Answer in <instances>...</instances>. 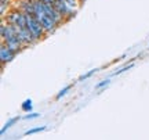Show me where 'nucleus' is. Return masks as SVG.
<instances>
[{"label": "nucleus", "mask_w": 149, "mask_h": 140, "mask_svg": "<svg viewBox=\"0 0 149 140\" xmlns=\"http://www.w3.org/2000/svg\"><path fill=\"white\" fill-rule=\"evenodd\" d=\"M70 89H72V85H69V86H65L62 90H59V92H58V94H57V98H62V97H64L66 93L69 92Z\"/></svg>", "instance_id": "9d476101"}, {"label": "nucleus", "mask_w": 149, "mask_h": 140, "mask_svg": "<svg viewBox=\"0 0 149 140\" xmlns=\"http://www.w3.org/2000/svg\"><path fill=\"white\" fill-rule=\"evenodd\" d=\"M33 4H35V17L40 21L42 27L44 28V31L48 33H51L55 31V28L58 27V24L54 21L53 18H50L48 14L44 10V6H43L42 0H33Z\"/></svg>", "instance_id": "f03ea898"}, {"label": "nucleus", "mask_w": 149, "mask_h": 140, "mask_svg": "<svg viewBox=\"0 0 149 140\" xmlns=\"http://www.w3.org/2000/svg\"><path fill=\"white\" fill-rule=\"evenodd\" d=\"M39 117H40V114L39 113H26V115H25L22 119H29V121H31V119L39 118Z\"/></svg>", "instance_id": "f8f14e48"}, {"label": "nucleus", "mask_w": 149, "mask_h": 140, "mask_svg": "<svg viewBox=\"0 0 149 140\" xmlns=\"http://www.w3.org/2000/svg\"><path fill=\"white\" fill-rule=\"evenodd\" d=\"M47 129V126L46 125H43V126H36V128H32V129H28L24 135L25 136H29V135H35V133H39V132H43V130Z\"/></svg>", "instance_id": "6e6552de"}, {"label": "nucleus", "mask_w": 149, "mask_h": 140, "mask_svg": "<svg viewBox=\"0 0 149 140\" xmlns=\"http://www.w3.org/2000/svg\"><path fill=\"white\" fill-rule=\"evenodd\" d=\"M19 117H15V118H11V119H8V121H7V124L4 125V126H3V128H1V130H0V135H4L6 132H7V130L10 129L11 126H13V125L15 124L17 121H19Z\"/></svg>", "instance_id": "423d86ee"}, {"label": "nucleus", "mask_w": 149, "mask_h": 140, "mask_svg": "<svg viewBox=\"0 0 149 140\" xmlns=\"http://www.w3.org/2000/svg\"><path fill=\"white\" fill-rule=\"evenodd\" d=\"M134 67V64H130V65H126V67H123V68H120L119 71H116L113 75H120V74H123V72H126L127 70H130V68H133Z\"/></svg>", "instance_id": "4468645a"}, {"label": "nucleus", "mask_w": 149, "mask_h": 140, "mask_svg": "<svg viewBox=\"0 0 149 140\" xmlns=\"http://www.w3.org/2000/svg\"><path fill=\"white\" fill-rule=\"evenodd\" d=\"M42 1L44 3V4L53 6V7H54V4H55V1H57V0H42Z\"/></svg>", "instance_id": "2eb2a0df"}, {"label": "nucleus", "mask_w": 149, "mask_h": 140, "mask_svg": "<svg viewBox=\"0 0 149 140\" xmlns=\"http://www.w3.org/2000/svg\"><path fill=\"white\" fill-rule=\"evenodd\" d=\"M61 1H66V0H61Z\"/></svg>", "instance_id": "f3484780"}, {"label": "nucleus", "mask_w": 149, "mask_h": 140, "mask_svg": "<svg viewBox=\"0 0 149 140\" xmlns=\"http://www.w3.org/2000/svg\"><path fill=\"white\" fill-rule=\"evenodd\" d=\"M24 14H25V13H24ZM25 17H26L28 29H29L31 35L33 36V39H35V40H39V39H42L46 31H44V28L42 27L40 21H39V20H37L35 15H32V14H25Z\"/></svg>", "instance_id": "7ed1b4c3"}, {"label": "nucleus", "mask_w": 149, "mask_h": 140, "mask_svg": "<svg viewBox=\"0 0 149 140\" xmlns=\"http://www.w3.org/2000/svg\"><path fill=\"white\" fill-rule=\"evenodd\" d=\"M15 56H17V53L14 50H11L7 44H4L1 42V46H0V60H1V64L4 65V64H7V63L13 61Z\"/></svg>", "instance_id": "20e7f679"}, {"label": "nucleus", "mask_w": 149, "mask_h": 140, "mask_svg": "<svg viewBox=\"0 0 149 140\" xmlns=\"http://www.w3.org/2000/svg\"><path fill=\"white\" fill-rule=\"evenodd\" d=\"M54 7L59 11V14L62 17H69V15H73V8L70 7L66 1H61V0H57Z\"/></svg>", "instance_id": "39448f33"}, {"label": "nucleus", "mask_w": 149, "mask_h": 140, "mask_svg": "<svg viewBox=\"0 0 149 140\" xmlns=\"http://www.w3.org/2000/svg\"><path fill=\"white\" fill-rule=\"evenodd\" d=\"M109 82H111V79H104V81L98 82V83L95 85V89H102V87L108 86V85H109Z\"/></svg>", "instance_id": "ddd939ff"}, {"label": "nucleus", "mask_w": 149, "mask_h": 140, "mask_svg": "<svg viewBox=\"0 0 149 140\" xmlns=\"http://www.w3.org/2000/svg\"><path fill=\"white\" fill-rule=\"evenodd\" d=\"M95 72H97V70H90L88 72H86V74H83V75L80 76L79 81L81 82V81H86V79H88V78H90V76L93 75V74H95Z\"/></svg>", "instance_id": "9b49d317"}, {"label": "nucleus", "mask_w": 149, "mask_h": 140, "mask_svg": "<svg viewBox=\"0 0 149 140\" xmlns=\"http://www.w3.org/2000/svg\"><path fill=\"white\" fill-rule=\"evenodd\" d=\"M21 108L25 111V113H32L33 110V101L31 100V98H26L25 101L21 104Z\"/></svg>", "instance_id": "0eeeda50"}, {"label": "nucleus", "mask_w": 149, "mask_h": 140, "mask_svg": "<svg viewBox=\"0 0 149 140\" xmlns=\"http://www.w3.org/2000/svg\"><path fill=\"white\" fill-rule=\"evenodd\" d=\"M8 4H10V0H0V13H1V15L6 14V10H7Z\"/></svg>", "instance_id": "1a4fd4ad"}, {"label": "nucleus", "mask_w": 149, "mask_h": 140, "mask_svg": "<svg viewBox=\"0 0 149 140\" xmlns=\"http://www.w3.org/2000/svg\"><path fill=\"white\" fill-rule=\"evenodd\" d=\"M66 3L73 8V7H76V4H77V0H66Z\"/></svg>", "instance_id": "dca6fc26"}, {"label": "nucleus", "mask_w": 149, "mask_h": 140, "mask_svg": "<svg viewBox=\"0 0 149 140\" xmlns=\"http://www.w3.org/2000/svg\"><path fill=\"white\" fill-rule=\"evenodd\" d=\"M0 35H1V42L7 44L11 50H14L17 54L19 53L24 47L21 39L18 36V33L15 32V29L11 27L8 22H6L4 20L1 21V27H0Z\"/></svg>", "instance_id": "f257e3e1"}]
</instances>
